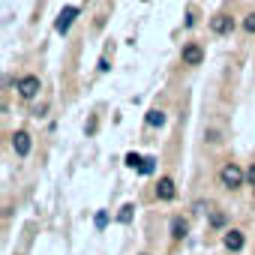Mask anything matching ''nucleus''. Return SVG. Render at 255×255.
Returning a JSON list of instances; mask_svg holds the SVG:
<instances>
[{
    "instance_id": "obj_1",
    "label": "nucleus",
    "mask_w": 255,
    "mask_h": 255,
    "mask_svg": "<svg viewBox=\"0 0 255 255\" xmlns=\"http://www.w3.org/2000/svg\"><path fill=\"white\" fill-rule=\"evenodd\" d=\"M243 168L237 165V162H225L222 168H219V183L225 186V189H237V186H243Z\"/></svg>"
},
{
    "instance_id": "obj_2",
    "label": "nucleus",
    "mask_w": 255,
    "mask_h": 255,
    "mask_svg": "<svg viewBox=\"0 0 255 255\" xmlns=\"http://www.w3.org/2000/svg\"><path fill=\"white\" fill-rule=\"evenodd\" d=\"M36 93H39V78H36V75L18 78V96H21V99H33Z\"/></svg>"
},
{
    "instance_id": "obj_3",
    "label": "nucleus",
    "mask_w": 255,
    "mask_h": 255,
    "mask_svg": "<svg viewBox=\"0 0 255 255\" xmlns=\"http://www.w3.org/2000/svg\"><path fill=\"white\" fill-rule=\"evenodd\" d=\"M75 15H78V9H75V6H63V12H60V15H57V21H54V30H57V33H66V30L72 27Z\"/></svg>"
},
{
    "instance_id": "obj_4",
    "label": "nucleus",
    "mask_w": 255,
    "mask_h": 255,
    "mask_svg": "<svg viewBox=\"0 0 255 255\" xmlns=\"http://www.w3.org/2000/svg\"><path fill=\"white\" fill-rule=\"evenodd\" d=\"M174 195H177L174 180H171V177H159V183H156V198H159V201H171Z\"/></svg>"
},
{
    "instance_id": "obj_5",
    "label": "nucleus",
    "mask_w": 255,
    "mask_h": 255,
    "mask_svg": "<svg viewBox=\"0 0 255 255\" xmlns=\"http://www.w3.org/2000/svg\"><path fill=\"white\" fill-rule=\"evenodd\" d=\"M222 243H225V249H228V252H240V249H243V231H237V228L225 231Z\"/></svg>"
},
{
    "instance_id": "obj_6",
    "label": "nucleus",
    "mask_w": 255,
    "mask_h": 255,
    "mask_svg": "<svg viewBox=\"0 0 255 255\" xmlns=\"http://www.w3.org/2000/svg\"><path fill=\"white\" fill-rule=\"evenodd\" d=\"M12 147H15L18 156H27V153H30V135H27L24 129H18V132L12 135Z\"/></svg>"
},
{
    "instance_id": "obj_7",
    "label": "nucleus",
    "mask_w": 255,
    "mask_h": 255,
    "mask_svg": "<svg viewBox=\"0 0 255 255\" xmlns=\"http://www.w3.org/2000/svg\"><path fill=\"white\" fill-rule=\"evenodd\" d=\"M201 60H204V51H201L198 45H186V48H183V63H186V66H198Z\"/></svg>"
},
{
    "instance_id": "obj_8",
    "label": "nucleus",
    "mask_w": 255,
    "mask_h": 255,
    "mask_svg": "<svg viewBox=\"0 0 255 255\" xmlns=\"http://www.w3.org/2000/svg\"><path fill=\"white\" fill-rule=\"evenodd\" d=\"M231 27H234V24H231V18H228V15H213V18H210V30H213V33H219V36H222V33H228Z\"/></svg>"
},
{
    "instance_id": "obj_9",
    "label": "nucleus",
    "mask_w": 255,
    "mask_h": 255,
    "mask_svg": "<svg viewBox=\"0 0 255 255\" xmlns=\"http://www.w3.org/2000/svg\"><path fill=\"white\" fill-rule=\"evenodd\" d=\"M186 234H189V222H186L183 216H174V219H171V237H174V240H183Z\"/></svg>"
},
{
    "instance_id": "obj_10",
    "label": "nucleus",
    "mask_w": 255,
    "mask_h": 255,
    "mask_svg": "<svg viewBox=\"0 0 255 255\" xmlns=\"http://www.w3.org/2000/svg\"><path fill=\"white\" fill-rule=\"evenodd\" d=\"M165 123V111L162 108H150L147 111V126H162Z\"/></svg>"
},
{
    "instance_id": "obj_11",
    "label": "nucleus",
    "mask_w": 255,
    "mask_h": 255,
    "mask_svg": "<svg viewBox=\"0 0 255 255\" xmlns=\"http://www.w3.org/2000/svg\"><path fill=\"white\" fill-rule=\"evenodd\" d=\"M132 210H135L132 204H123V207H120V213H117V219H120L123 225H126V222H132Z\"/></svg>"
},
{
    "instance_id": "obj_12",
    "label": "nucleus",
    "mask_w": 255,
    "mask_h": 255,
    "mask_svg": "<svg viewBox=\"0 0 255 255\" xmlns=\"http://www.w3.org/2000/svg\"><path fill=\"white\" fill-rule=\"evenodd\" d=\"M141 162H144V159H141L138 153H126V165H129V168H141Z\"/></svg>"
},
{
    "instance_id": "obj_13",
    "label": "nucleus",
    "mask_w": 255,
    "mask_h": 255,
    "mask_svg": "<svg viewBox=\"0 0 255 255\" xmlns=\"http://www.w3.org/2000/svg\"><path fill=\"white\" fill-rule=\"evenodd\" d=\"M210 225H213V228H222V225H225V213H219V210L210 213Z\"/></svg>"
},
{
    "instance_id": "obj_14",
    "label": "nucleus",
    "mask_w": 255,
    "mask_h": 255,
    "mask_svg": "<svg viewBox=\"0 0 255 255\" xmlns=\"http://www.w3.org/2000/svg\"><path fill=\"white\" fill-rule=\"evenodd\" d=\"M153 162H156V159H150V156H147V159L141 162V168H138V171H141V174H153V168H156Z\"/></svg>"
},
{
    "instance_id": "obj_15",
    "label": "nucleus",
    "mask_w": 255,
    "mask_h": 255,
    "mask_svg": "<svg viewBox=\"0 0 255 255\" xmlns=\"http://www.w3.org/2000/svg\"><path fill=\"white\" fill-rule=\"evenodd\" d=\"M204 138H207V141H210V144H219V141H222V138H219V132H216V129H207V132H204Z\"/></svg>"
},
{
    "instance_id": "obj_16",
    "label": "nucleus",
    "mask_w": 255,
    "mask_h": 255,
    "mask_svg": "<svg viewBox=\"0 0 255 255\" xmlns=\"http://www.w3.org/2000/svg\"><path fill=\"white\" fill-rule=\"evenodd\" d=\"M105 225H108V213L99 210V213H96V228H105Z\"/></svg>"
},
{
    "instance_id": "obj_17",
    "label": "nucleus",
    "mask_w": 255,
    "mask_h": 255,
    "mask_svg": "<svg viewBox=\"0 0 255 255\" xmlns=\"http://www.w3.org/2000/svg\"><path fill=\"white\" fill-rule=\"evenodd\" d=\"M243 27H246L249 33H255V12H252V15H246V21H243Z\"/></svg>"
},
{
    "instance_id": "obj_18",
    "label": "nucleus",
    "mask_w": 255,
    "mask_h": 255,
    "mask_svg": "<svg viewBox=\"0 0 255 255\" xmlns=\"http://www.w3.org/2000/svg\"><path fill=\"white\" fill-rule=\"evenodd\" d=\"M246 177H249V183H252V186H255V162H252V165H249V171H246Z\"/></svg>"
}]
</instances>
